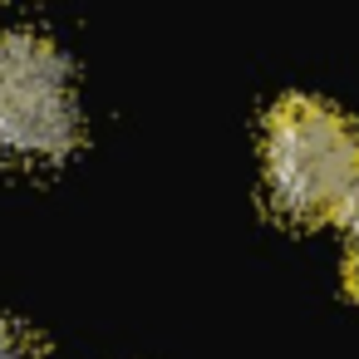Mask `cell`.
I'll use <instances>...</instances> for the list:
<instances>
[{
  "label": "cell",
  "instance_id": "cell-4",
  "mask_svg": "<svg viewBox=\"0 0 359 359\" xmlns=\"http://www.w3.org/2000/svg\"><path fill=\"white\" fill-rule=\"evenodd\" d=\"M354 236H359V172H354V182H349V192H344V202H339V212H334Z\"/></svg>",
  "mask_w": 359,
  "mask_h": 359
},
{
  "label": "cell",
  "instance_id": "cell-5",
  "mask_svg": "<svg viewBox=\"0 0 359 359\" xmlns=\"http://www.w3.org/2000/svg\"><path fill=\"white\" fill-rule=\"evenodd\" d=\"M344 280H349V290L359 295V236H354V251H349V266H344Z\"/></svg>",
  "mask_w": 359,
  "mask_h": 359
},
{
  "label": "cell",
  "instance_id": "cell-2",
  "mask_svg": "<svg viewBox=\"0 0 359 359\" xmlns=\"http://www.w3.org/2000/svg\"><path fill=\"white\" fill-rule=\"evenodd\" d=\"M79 143L74 65L40 30H0V153L65 158Z\"/></svg>",
  "mask_w": 359,
  "mask_h": 359
},
{
  "label": "cell",
  "instance_id": "cell-3",
  "mask_svg": "<svg viewBox=\"0 0 359 359\" xmlns=\"http://www.w3.org/2000/svg\"><path fill=\"white\" fill-rule=\"evenodd\" d=\"M0 359H40V339L11 320H0Z\"/></svg>",
  "mask_w": 359,
  "mask_h": 359
},
{
  "label": "cell",
  "instance_id": "cell-1",
  "mask_svg": "<svg viewBox=\"0 0 359 359\" xmlns=\"http://www.w3.org/2000/svg\"><path fill=\"white\" fill-rule=\"evenodd\" d=\"M359 172V128L315 94H285L266 118V182L300 222L334 217Z\"/></svg>",
  "mask_w": 359,
  "mask_h": 359
}]
</instances>
